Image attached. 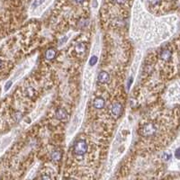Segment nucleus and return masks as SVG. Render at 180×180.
Here are the masks:
<instances>
[{"label": "nucleus", "mask_w": 180, "mask_h": 180, "mask_svg": "<svg viewBox=\"0 0 180 180\" xmlns=\"http://www.w3.org/2000/svg\"><path fill=\"white\" fill-rule=\"evenodd\" d=\"M159 57L162 61H167L171 59L172 57V52H170L168 49H163L161 52H160V54H159Z\"/></svg>", "instance_id": "obj_8"}, {"label": "nucleus", "mask_w": 180, "mask_h": 180, "mask_svg": "<svg viewBox=\"0 0 180 180\" xmlns=\"http://www.w3.org/2000/svg\"><path fill=\"white\" fill-rule=\"evenodd\" d=\"M45 0H34V2L33 3V7H38Z\"/></svg>", "instance_id": "obj_13"}, {"label": "nucleus", "mask_w": 180, "mask_h": 180, "mask_svg": "<svg viewBox=\"0 0 180 180\" xmlns=\"http://www.w3.org/2000/svg\"><path fill=\"white\" fill-rule=\"evenodd\" d=\"M105 105V101L103 97H96L94 100H93V106L96 108V109H103Z\"/></svg>", "instance_id": "obj_5"}, {"label": "nucleus", "mask_w": 180, "mask_h": 180, "mask_svg": "<svg viewBox=\"0 0 180 180\" xmlns=\"http://www.w3.org/2000/svg\"><path fill=\"white\" fill-rule=\"evenodd\" d=\"M158 2H159V0H150V3L151 5H153V6H155L156 4H158Z\"/></svg>", "instance_id": "obj_19"}, {"label": "nucleus", "mask_w": 180, "mask_h": 180, "mask_svg": "<svg viewBox=\"0 0 180 180\" xmlns=\"http://www.w3.org/2000/svg\"><path fill=\"white\" fill-rule=\"evenodd\" d=\"M68 180H76V179H74V178H69V179H68Z\"/></svg>", "instance_id": "obj_23"}, {"label": "nucleus", "mask_w": 180, "mask_h": 180, "mask_svg": "<svg viewBox=\"0 0 180 180\" xmlns=\"http://www.w3.org/2000/svg\"><path fill=\"white\" fill-rule=\"evenodd\" d=\"M88 151V143L85 140L79 139L73 145V153L77 156H83Z\"/></svg>", "instance_id": "obj_1"}, {"label": "nucleus", "mask_w": 180, "mask_h": 180, "mask_svg": "<svg viewBox=\"0 0 180 180\" xmlns=\"http://www.w3.org/2000/svg\"><path fill=\"white\" fill-rule=\"evenodd\" d=\"M109 79H110V76H109L108 72H106V71H101V72H99V74L97 76V80L100 83H102V84L107 83L109 81Z\"/></svg>", "instance_id": "obj_6"}, {"label": "nucleus", "mask_w": 180, "mask_h": 180, "mask_svg": "<svg viewBox=\"0 0 180 180\" xmlns=\"http://www.w3.org/2000/svg\"><path fill=\"white\" fill-rule=\"evenodd\" d=\"M115 2L118 3V4H120V5H123V4H124L126 2V0H115Z\"/></svg>", "instance_id": "obj_20"}, {"label": "nucleus", "mask_w": 180, "mask_h": 180, "mask_svg": "<svg viewBox=\"0 0 180 180\" xmlns=\"http://www.w3.org/2000/svg\"><path fill=\"white\" fill-rule=\"evenodd\" d=\"M110 110H111L112 115L114 116V117H115V118H119L120 116L122 115V114H123V108L122 104L119 103V102H115V103L112 104Z\"/></svg>", "instance_id": "obj_3"}, {"label": "nucleus", "mask_w": 180, "mask_h": 180, "mask_svg": "<svg viewBox=\"0 0 180 180\" xmlns=\"http://www.w3.org/2000/svg\"><path fill=\"white\" fill-rule=\"evenodd\" d=\"M88 25V20H87V19H84V20H81L79 23H78V27L79 28H85V27H87Z\"/></svg>", "instance_id": "obj_11"}, {"label": "nucleus", "mask_w": 180, "mask_h": 180, "mask_svg": "<svg viewBox=\"0 0 180 180\" xmlns=\"http://www.w3.org/2000/svg\"><path fill=\"white\" fill-rule=\"evenodd\" d=\"M1 64H2V61H1V60H0V66H1Z\"/></svg>", "instance_id": "obj_24"}, {"label": "nucleus", "mask_w": 180, "mask_h": 180, "mask_svg": "<svg viewBox=\"0 0 180 180\" xmlns=\"http://www.w3.org/2000/svg\"><path fill=\"white\" fill-rule=\"evenodd\" d=\"M132 83V77H130L129 78V80H128V86H127V88H128V89H129V88H130V86H131V84Z\"/></svg>", "instance_id": "obj_21"}, {"label": "nucleus", "mask_w": 180, "mask_h": 180, "mask_svg": "<svg viewBox=\"0 0 180 180\" xmlns=\"http://www.w3.org/2000/svg\"><path fill=\"white\" fill-rule=\"evenodd\" d=\"M86 50H87V47H86V45L84 43H77V45H76V47H75V51L78 54L84 53V52H86Z\"/></svg>", "instance_id": "obj_10"}, {"label": "nucleus", "mask_w": 180, "mask_h": 180, "mask_svg": "<svg viewBox=\"0 0 180 180\" xmlns=\"http://www.w3.org/2000/svg\"><path fill=\"white\" fill-rule=\"evenodd\" d=\"M96 62H97V57L96 56H92L90 58L89 61H88L89 66H95V65L96 64Z\"/></svg>", "instance_id": "obj_12"}, {"label": "nucleus", "mask_w": 180, "mask_h": 180, "mask_svg": "<svg viewBox=\"0 0 180 180\" xmlns=\"http://www.w3.org/2000/svg\"><path fill=\"white\" fill-rule=\"evenodd\" d=\"M41 180H52V178H51V177L48 176V175H43V176L41 177Z\"/></svg>", "instance_id": "obj_17"}, {"label": "nucleus", "mask_w": 180, "mask_h": 180, "mask_svg": "<svg viewBox=\"0 0 180 180\" xmlns=\"http://www.w3.org/2000/svg\"><path fill=\"white\" fill-rule=\"evenodd\" d=\"M44 56H45V59H46V60H48V61H52V60H54V59L56 58V56H57V51H56L54 48H50V49H48V50L45 52Z\"/></svg>", "instance_id": "obj_7"}, {"label": "nucleus", "mask_w": 180, "mask_h": 180, "mask_svg": "<svg viewBox=\"0 0 180 180\" xmlns=\"http://www.w3.org/2000/svg\"><path fill=\"white\" fill-rule=\"evenodd\" d=\"M175 156H176V158H177L180 159V148H178V149H177V150H176V151H175Z\"/></svg>", "instance_id": "obj_15"}, {"label": "nucleus", "mask_w": 180, "mask_h": 180, "mask_svg": "<svg viewBox=\"0 0 180 180\" xmlns=\"http://www.w3.org/2000/svg\"><path fill=\"white\" fill-rule=\"evenodd\" d=\"M157 126L153 123H148L140 129V134L143 137H151L157 133Z\"/></svg>", "instance_id": "obj_2"}, {"label": "nucleus", "mask_w": 180, "mask_h": 180, "mask_svg": "<svg viewBox=\"0 0 180 180\" xmlns=\"http://www.w3.org/2000/svg\"><path fill=\"white\" fill-rule=\"evenodd\" d=\"M55 117L60 121H65L68 119V114L64 108H58L55 112Z\"/></svg>", "instance_id": "obj_4"}, {"label": "nucleus", "mask_w": 180, "mask_h": 180, "mask_svg": "<svg viewBox=\"0 0 180 180\" xmlns=\"http://www.w3.org/2000/svg\"><path fill=\"white\" fill-rule=\"evenodd\" d=\"M51 158L53 161L58 162L62 158V151L61 150H54L51 154Z\"/></svg>", "instance_id": "obj_9"}, {"label": "nucleus", "mask_w": 180, "mask_h": 180, "mask_svg": "<svg viewBox=\"0 0 180 180\" xmlns=\"http://www.w3.org/2000/svg\"><path fill=\"white\" fill-rule=\"evenodd\" d=\"M170 158H171V154H169V153H164V154H163V159H164V160L167 161V160H169Z\"/></svg>", "instance_id": "obj_14"}, {"label": "nucleus", "mask_w": 180, "mask_h": 180, "mask_svg": "<svg viewBox=\"0 0 180 180\" xmlns=\"http://www.w3.org/2000/svg\"><path fill=\"white\" fill-rule=\"evenodd\" d=\"M84 1H85V0H76L77 3H83Z\"/></svg>", "instance_id": "obj_22"}, {"label": "nucleus", "mask_w": 180, "mask_h": 180, "mask_svg": "<svg viewBox=\"0 0 180 180\" xmlns=\"http://www.w3.org/2000/svg\"><path fill=\"white\" fill-rule=\"evenodd\" d=\"M11 86H12V81H9V82H7V83L6 84V87H5V88H6V90L9 89V88H11Z\"/></svg>", "instance_id": "obj_18"}, {"label": "nucleus", "mask_w": 180, "mask_h": 180, "mask_svg": "<svg viewBox=\"0 0 180 180\" xmlns=\"http://www.w3.org/2000/svg\"><path fill=\"white\" fill-rule=\"evenodd\" d=\"M67 41H68V37H67V36H65V37H63V38H62L61 40V41H60L59 44H60V45H62V44H63V43H65V42H66Z\"/></svg>", "instance_id": "obj_16"}]
</instances>
